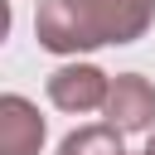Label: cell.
<instances>
[{"label": "cell", "mask_w": 155, "mask_h": 155, "mask_svg": "<svg viewBox=\"0 0 155 155\" xmlns=\"http://www.w3.org/2000/svg\"><path fill=\"white\" fill-rule=\"evenodd\" d=\"M150 24H155V0H39L34 10V39L48 53L136 44Z\"/></svg>", "instance_id": "cell-1"}, {"label": "cell", "mask_w": 155, "mask_h": 155, "mask_svg": "<svg viewBox=\"0 0 155 155\" xmlns=\"http://www.w3.org/2000/svg\"><path fill=\"white\" fill-rule=\"evenodd\" d=\"M111 97V78L97 63H63L58 73H48V102L58 111H102Z\"/></svg>", "instance_id": "cell-2"}, {"label": "cell", "mask_w": 155, "mask_h": 155, "mask_svg": "<svg viewBox=\"0 0 155 155\" xmlns=\"http://www.w3.org/2000/svg\"><path fill=\"white\" fill-rule=\"evenodd\" d=\"M107 126H116L121 136L131 131H155V82L140 73H116L111 78V97H107Z\"/></svg>", "instance_id": "cell-3"}, {"label": "cell", "mask_w": 155, "mask_h": 155, "mask_svg": "<svg viewBox=\"0 0 155 155\" xmlns=\"http://www.w3.org/2000/svg\"><path fill=\"white\" fill-rule=\"evenodd\" d=\"M44 136H48V126H44L39 107L19 92H5L0 97V155H39Z\"/></svg>", "instance_id": "cell-4"}, {"label": "cell", "mask_w": 155, "mask_h": 155, "mask_svg": "<svg viewBox=\"0 0 155 155\" xmlns=\"http://www.w3.org/2000/svg\"><path fill=\"white\" fill-rule=\"evenodd\" d=\"M58 155H126V150L116 126H78L73 136H63Z\"/></svg>", "instance_id": "cell-5"}, {"label": "cell", "mask_w": 155, "mask_h": 155, "mask_svg": "<svg viewBox=\"0 0 155 155\" xmlns=\"http://www.w3.org/2000/svg\"><path fill=\"white\" fill-rule=\"evenodd\" d=\"M145 155H155V131H150V140H145Z\"/></svg>", "instance_id": "cell-6"}, {"label": "cell", "mask_w": 155, "mask_h": 155, "mask_svg": "<svg viewBox=\"0 0 155 155\" xmlns=\"http://www.w3.org/2000/svg\"><path fill=\"white\" fill-rule=\"evenodd\" d=\"M140 155H145V150H140Z\"/></svg>", "instance_id": "cell-7"}]
</instances>
